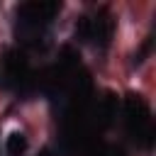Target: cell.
<instances>
[{
    "instance_id": "1",
    "label": "cell",
    "mask_w": 156,
    "mask_h": 156,
    "mask_svg": "<svg viewBox=\"0 0 156 156\" xmlns=\"http://www.w3.org/2000/svg\"><path fill=\"white\" fill-rule=\"evenodd\" d=\"M124 124H127V132L134 141H139L141 146L154 144L151 110L139 95H127V100H124Z\"/></svg>"
},
{
    "instance_id": "2",
    "label": "cell",
    "mask_w": 156,
    "mask_h": 156,
    "mask_svg": "<svg viewBox=\"0 0 156 156\" xmlns=\"http://www.w3.org/2000/svg\"><path fill=\"white\" fill-rule=\"evenodd\" d=\"M112 20L107 15H95V17H80V22L76 24V37L83 41H93L95 46L105 49L112 39Z\"/></svg>"
},
{
    "instance_id": "3",
    "label": "cell",
    "mask_w": 156,
    "mask_h": 156,
    "mask_svg": "<svg viewBox=\"0 0 156 156\" xmlns=\"http://www.w3.org/2000/svg\"><path fill=\"white\" fill-rule=\"evenodd\" d=\"M56 12H58V5H56V2H27V5L20 7L17 17H20V22H22L27 29L41 32V27L49 24Z\"/></svg>"
},
{
    "instance_id": "4",
    "label": "cell",
    "mask_w": 156,
    "mask_h": 156,
    "mask_svg": "<svg viewBox=\"0 0 156 156\" xmlns=\"http://www.w3.org/2000/svg\"><path fill=\"white\" fill-rule=\"evenodd\" d=\"M5 151H7V156H24V151H27V136L22 132H12L5 139Z\"/></svg>"
},
{
    "instance_id": "5",
    "label": "cell",
    "mask_w": 156,
    "mask_h": 156,
    "mask_svg": "<svg viewBox=\"0 0 156 156\" xmlns=\"http://www.w3.org/2000/svg\"><path fill=\"white\" fill-rule=\"evenodd\" d=\"M115 112H117V100H115L112 95H105V98L98 102V115H100V122H102V127H107V124L112 122Z\"/></svg>"
}]
</instances>
